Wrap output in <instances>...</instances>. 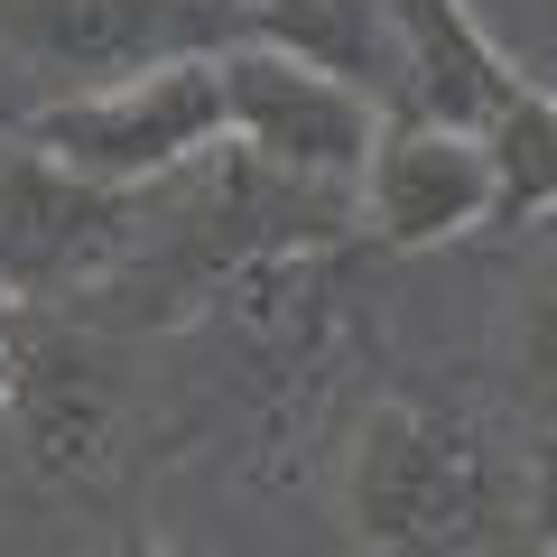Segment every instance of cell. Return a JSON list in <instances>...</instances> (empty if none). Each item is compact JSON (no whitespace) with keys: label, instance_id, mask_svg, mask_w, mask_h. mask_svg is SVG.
Wrapping results in <instances>:
<instances>
[{"label":"cell","instance_id":"52a82bcc","mask_svg":"<svg viewBox=\"0 0 557 557\" xmlns=\"http://www.w3.org/2000/svg\"><path fill=\"white\" fill-rule=\"evenodd\" d=\"M391 10H399V47H409V75H399L391 112L483 131V112H493L511 57H502L493 28L474 20V0H391Z\"/></svg>","mask_w":557,"mask_h":557},{"label":"cell","instance_id":"8992f818","mask_svg":"<svg viewBox=\"0 0 557 557\" xmlns=\"http://www.w3.org/2000/svg\"><path fill=\"white\" fill-rule=\"evenodd\" d=\"M493 214H502V168L483 131L418 121V112L381 121V149L354 186V223L381 251H437V242L493 233Z\"/></svg>","mask_w":557,"mask_h":557},{"label":"cell","instance_id":"4fadbf2b","mask_svg":"<svg viewBox=\"0 0 557 557\" xmlns=\"http://www.w3.org/2000/svg\"><path fill=\"white\" fill-rule=\"evenodd\" d=\"M20 344H0V465H10V418H20Z\"/></svg>","mask_w":557,"mask_h":557},{"label":"cell","instance_id":"2e32d148","mask_svg":"<svg viewBox=\"0 0 557 557\" xmlns=\"http://www.w3.org/2000/svg\"><path fill=\"white\" fill-rule=\"evenodd\" d=\"M20 317H28V307L10 298V288H0V344H20Z\"/></svg>","mask_w":557,"mask_h":557},{"label":"cell","instance_id":"6da1fadb","mask_svg":"<svg viewBox=\"0 0 557 557\" xmlns=\"http://www.w3.org/2000/svg\"><path fill=\"white\" fill-rule=\"evenodd\" d=\"M344 520L381 557H474L511 520V465L474 418L381 399L344 456Z\"/></svg>","mask_w":557,"mask_h":557},{"label":"cell","instance_id":"8fae6325","mask_svg":"<svg viewBox=\"0 0 557 557\" xmlns=\"http://www.w3.org/2000/svg\"><path fill=\"white\" fill-rule=\"evenodd\" d=\"M511 372H520V399L557 428V278L520 307V344H511Z\"/></svg>","mask_w":557,"mask_h":557},{"label":"cell","instance_id":"30bf717a","mask_svg":"<svg viewBox=\"0 0 557 557\" xmlns=\"http://www.w3.org/2000/svg\"><path fill=\"white\" fill-rule=\"evenodd\" d=\"M483 149H493V168H502L493 233H520V223L557 214V94L530 75V65L502 75L493 112H483Z\"/></svg>","mask_w":557,"mask_h":557},{"label":"cell","instance_id":"5bb4252c","mask_svg":"<svg viewBox=\"0 0 557 557\" xmlns=\"http://www.w3.org/2000/svg\"><path fill=\"white\" fill-rule=\"evenodd\" d=\"M28 112H38V94H28V84L0 65V139H20V131H28Z\"/></svg>","mask_w":557,"mask_h":557},{"label":"cell","instance_id":"9c48e42d","mask_svg":"<svg viewBox=\"0 0 557 557\" xmlns=\"http://www.w3.org/2000/svg\"><path fill=\"white\" fill-rule=\"evenodd\" d=\"M112 446V381L84 344H20V418H10V465L84 474Z\"/></svg>","mask_w":557,"mask_h":557},{"label":"cell","instance_id":"7c38bea8","mask_svg":"<svg viewBox=\"0 0 557 557\" xmlns=\"http://www.w3.org/2000/svg\"><path fill=\"white\" fill-rule=\"evenodd\" d=\"M520 530L539 539V557H557V428L539 437L530 474H520Z\"/></svg>","mask_w":557,"mask_h":557},{"label":"cell","instance_id":"ba28073f","mask_svg":"<svg viewBox=\"0 0 557 557\" xmlns=\"http://www.w3.org/2000/svg\"><path fill=\"white\" fill-rule=\"evenodd\" d=\"M242 38L278 47V57H307L381 102H399V75H409L391 0H242Z\"/></svg>","mask_w":557,"mask_h":557},{"label":"cell","instance_id":"277c9868","mask_svg":"<svg viewBox=\"0 0 557 557\" xmlns=\"http://www.w3.org/2000/svg\"><path fill=\"white\" fill-rule=\"evenodd\" d=\"M149 196L75 177L65 159H47L38 139H0V288L20 307H65L94 298L102 278L131 260Z\"/></svg>","mask_w":557,"mask_h":557},{"label":"cell","instance_id":"9a60e30c","mask_svg":"<svg viewBox=\"0 0 557 557\" xmlns=\"http://www.w3.org/2000/svg\"><path fill=\"white\" fill-rule=\"evenodd\" d=\"M121 557H196V548H177V539H149V530H131V539H121Z\"/></svg>","mask_w":557,"mask_h":557},{"label":"cell","instance_id":"5b68a950","mask_svg":"<svg viewBox=\"0 0 557 557\" xmlns=\"http://www.w3.org/2000/svg\"><path fill=\"white\" fill-rule=\"evenodd\" d=\"M223 94H233V139L251 149L260 168L298 186H325V196H354L362 168L381 149V121L391 102L362 94V84L325 75L307 57H278L260 38H233L223 47Z\"/></svg>","mask_w":557,"mask_h":557},{"label":"cell","instance_id":"7a4b0ae2","mask_svg":"<svg viewBox=\"0 0 557 557\" xmlns=\"http://www.w3.org/2000/svg\"><path fill=\"white\" fill-rule=\"evenodd\" d=\"M28 139L47 159H65L75 177L121 186V196H149V186H177L186 168H205L233 139V94H223V57H177L149 65L131 84H102V94H65L28 112Z\"/></svg>","mask_w":557,"mask_h":557},{"label":"cell","instance_id":"3957f363","mask_svg":"<svg viewBox=\"0 0 557 557\" xmlns=\"http://www.w3.org/2000/svg\"><path fill=\"white\" fill-rule=\"evenodd\" d=\"M242 0H0V65L38 102L102 94L177 57H223Z\"/></svg>","mask_w":557,"mask_h":557}]
</instances>
